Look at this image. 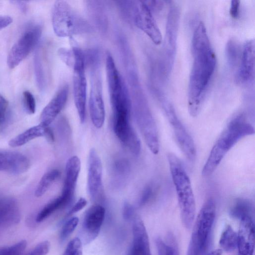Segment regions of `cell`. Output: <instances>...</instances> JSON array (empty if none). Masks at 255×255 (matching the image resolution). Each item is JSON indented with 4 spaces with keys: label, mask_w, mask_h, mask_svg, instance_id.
Instances as JSON below:
<instances>
[{
    "label": "cell",
    "mask_w": 255,
    "mask_h": 255,
    "mask_svg": "<svg viewBox=\"0 0 255 255\" xmlns=\"http://www.w3.org/2000/svg\"><path fill=\"white\" fill-rule=\"evenodd\" d=\"M237 233L238 255H253L255 249V229L252 217H247L240 220Z\"/></svg>",
    "instance_id": "cell-16"
},
{
    "label": "cell",
    "mask_w": 255,
    "mask_h": 255,
    "mask_svg": "<svg viewBox=\"0 0 255 255\" xmlns=\"http://www.w3.org/2000/svg\"><path fill=\"white\" fill-rule=\"evenodd\" d=\"M8 102L0 94V126L4 122L8 110Z\"/></svg>",
    "instance_id": "cell-36"
},
{
    "label": "cell",
    "mask_w": 255,
    "mask_h": 255,
    "mask_svg": "<svg viewBox=\"0 0 255 255\" xmlns=\"http://www.w3.org/2000/svg\"><path fill=\"white\" fill-rule=\"evenodd\" d=\"M105 208L95 205L86 211L82 224V232L85 243L93 241L99 235L105 217Z\"/></svg>",
    "instance_id": "cell-13"
},
{
    "label": "cell",
    "mask_w": 255,
    "mask_h": 255,
    "mask_svg": "<svg viewBox=\"0 0 255 255\" xmlns=\"http://www.w3.org/2000/svg\"><path fill=\"white\" fill-rule=\"evenodd\" d=\"M167 160L176 193L182 223L190 230L195 219L196 204L190 178L180 159L169 153Z\"/></svg>",
    "instance_id": "cell-3"
},
{
    "label": "cell",
    "mask_w": 255,
    "mask_h": 255,
    "mask_svg": "<svg viewBox=\"0 0 255 255\" xmlns=\"http://www.w3.org/2000/svg\"><path fill=\"white\" fill-rule=\"evenodd\" d=\"M74 54L73 92L74 100L80 122L85 121L87 95V80L85 74V55L77 46L72 48Z\"/></svg>",
    "instance_id": "cell-7"
},
{
    "label": "cell",
    "mask_w": 255,
    "mask_h": 255,
    "mask_svg": "<svg viewBox=\"0 0 255 255\" xmlns=\"http://www.w3.org/2000/svg\"><path fill=\"white\" fill-rule=\"evenodd\" d=\"M12 22V18L8 15H0V30L7 27Z\"/></svg>",
    "instance_id": "cell-41"
},
{
    "label": "cell",
    "mask_w": 255,
    "mask_h": 255,
    "mask_svg": "<svg viewBox=\"0 0 255 255\" xmlns=\"http://www.w3.org/2000/svg\"><path fill=\"white\" fill-rule=\"evenodd\" d=\"M153 193V188L148 185L144 189L139 201V205L142 206L145 204L151 198Z\"/></svg>",
    "instance_id": "cell-37"
},
{
    "label": "cell",
    "mask_w": 255,
    "mask_h": 255,
    "mask_svg": "<svg viewBox=\"0 0 255 255\" xmlns=\"http://www.w3.org/2000/svg\"><path fill=\"white\" fill-rule=\"evenodd\" d=\"M33 65L37 86L40 91H43L45 87L46 79L42 58L38 49L34 56Z\"/></svg>",
    "instance_id": "cell-27"
},
{
    "label": "cell",
    "mask_w": 255,
    "mask_h": 255,
    "mask_svg": "<svg viewBox=\"0 0 255 255\" xmlns=\"http://www.w3.org/2000/svg\"><path fill=\"white\" fill-rule=\"evenodd\" d=\"M179 16L178 8L175 6H172L167 17L164 44L166 73L170 72L174 60Z\"/></svg>",
    "instance_id": "cell-12"
},
{
    "label": "cell",
    "mask_w": 255,
    "mask_h": 255,
    "mask_svg": "<svg viewBox=\"0 0 255 255\" xmlns=\"http://www.w3.org/2000/svg\"><path fill=\"white\" fill-rule=\"evenodd\" d=\"M240 47L238 43L234 40H230L227 44L226 53L227 59L231 67L235 66L240 58Z\"/></svg>",
    "instance_id": "cell-28"
},
{
    "label": "cell",
    "mask_w": 255,
    "mask_h": 255,
    "mask_svg": "<svg viewBox=\"0 0 255 255\" xmlns=\"http://www.w3.org/2000/svg\"><path fill=\"white\" fill-rule=\"evenodd\" d=\"M255 129L244 115L234 118L216 141L202 168L203 177L211 176L230 150L243 138L254 134Z\"/></svg>",
    "instance_id": "cell-2"
},
{
    "label": "cell",
    "mask_w": 255,
    "mask_h": 255,
    "mask_svg": "<svg viewBox=\"0 0 255 255\" xmlns=\"http://www.w3.org/2000/svg\"><path fill=\"white\" fill-rule=\"evenodd\" d=\"M132 235L130 250L133 255H151L145 227L142 220L137 215L133 217Z\"/></svg>",
    "instance_id": "cell-19"
},
{
    "label": "cell",
    "mask_w": 255,
    "mask_h": 255,
    "mask_svg": "<svg viewBox=\"0 0 255 255\" xmlns=\"http://www.w3.org/2000/svg\"><path fill=\"white\" fill-rule=\"evenodd\" d=\"M63 255H82L81 239L78 237L72 239L67 245Z\"/></svg>",
    "instance_id": "cell-31"
},
{
    "label": "cell",
    "mask_w": 255,
    "mask_h": 255,
    "mask_svg": "<svg viewBox=\"0 0 255 255\" xmlns=\"http://www.w3.org/2000/svg\"><path fill=\"white\" fill-rule=\"evenodd\" d=\"M255 55V40H248L243 47L239 69V80L243 83H250L254 79Z\"/></svg>",
    "instance_id": "cell-18"
},
{
    "label": "cell",
    "mask_w": 255,
    "mask_h": 255,
    "mask_svg": "<svg viewBox=\"0 0 255 255\" xmlns=\"http://www.w3.org/2000/svg\"><path fill=\"white\" fill-rule=\"evenodd\" d=\"M81 168V161L77 156L67 160L65 167V179L61 194L73 200L77 181Z\"/></svg>",
    "instance_id": "cell-20"
},
{
    "label": "cell",
    "mask_w": 255,
    "mask_h": 255,
    "mask_svg": "<svg viewBox=\"0 0 255 255\" xmlns=\"http://www.w3.org/2000/svg\"><path fill=\"white\" fill-rule=\"evenodd\" d=\"M42 31L40 24L28 28L11 47L7 58L10 69L17 66L29 55L38 42Z\"/></svg>",
    "instance_id": "cell-9"
},
{
    "label": "cell",
    "mask_w": 255,
    "mask_h": 255,
    "mask_svg": "<svg viewBox=\"0 0 255 255\" xmlns=\"http://www.w3.org/2000/svg\"><path fill=\"white\" fill-rule=\"evenodd\" d=\"M69 87L62 86L43 109L40 116V124L49 127L64 107L67 101Z\"/></svg>",
    "instance_id": "cell-17"
},
{
    "label": "cell",
    "mask_w": 255,
    "mask_h": 255,
    "mask_svg": "<svg viewBox=\"0 0 255 255\" xmlns=\"http://www.w3.org/2000/svg\"><path fill=\"white\" fill-rule=\"evenodd\" d=\"M123 216L125 220H129L134 216V209L128 203H125L124 206Z\"/></svg>",
    "instance_id": "cell-40"
},
{
    "label": "cell",
    "mask_w": 255,
    "mask_h": 255,
    "mask_svg": "<svg viewBox=\"0 0 255 255\" xmlns=\"http://www.w3.org/2000/svg\"><path fill=\"white\" fill-rule=\"evenodd\" d=\"M60 175V172L57 169H52L46 172L37 185L35 195L39 197L44 195Z\"/></svg>",
    "instance_id": "cell-26"
},
{
    "label": "cell",
    "mask_w": 255,
    "mask_h": 255,
    "mask_svg": "<svg viewBox=\"0 0 255 255\" xmlns=\"http://www.w3.org/2000/svg\"><path fill=\"white\" fill-rule=\"evenodd\" d=\"M128 255H133V254H132V252L131 251L130 249L129 251L128 252Z\"/></svg>",
    "instance_id": "cell-44"
},
{
    "label": "cell",
    "mask_w": 255,
    "mask_h": 255,
    "mask_svg": "<svg viewBox=\"0 0 255 255\" xmlns=\"http://www.w3.org/2000/svg\"><path fill=\"white\" fill-rule=\"evenodd\" d=\"M15 5L23 12H25L27 9L26 3L22 1H12Z\"/></svg>",
    "instance_id": "cell-42"
},
{
    "label": "cell",
    "mask_w": 255,
    "mask_h": 255,
    "mask_svg": "<svg viewBox=\"0 0 255 255\" xmlns=\"http://www.w3.org/2000/svg\"><path fill=\"white\" fill-rule=\"evenodd\" d=\"M102 181V164L94 148L90 150L88 158L87 187L88 192L95 199L100 191Z\"/></svg>",
    "instance_id": "cell-15"
},
{
    "label": "cell",
    "mask_w": 255,
    "mask_h": 255,
    "mask_svg": "<svg viewBox=\"0 0 255 255\" xmlns=\"http://www.w3.org/2000/svg\"><path fill=\"white\" fill-rule=\"evenodd\" d=\"M50 243L44 241L37 244L34 248L23 255H46L50 249Z\"/></svg>",
    "instance_id": "cell-33"
},
{
    "label": "cell",
    "mask_w": 255,
    "mask_h": 255,
    "mask_svg": "<svg viewBox=\"0 0 255 255\" xmlns=\"http://www.w3.org/2000/svg\"><path fill=\"white\" fill-rule=\"evenodd\" d=\"M163 108L178 146L188 160L194 161L196 149L192 137L177 117L172 106L168 102H163Z\"/></svg>",
    "instance_id": "cell-10"
},
{
    "label": "cell",
    "mask_w": 255,
    "mask_h": 255,
    "mask_svg": "<svg viewBox=\"0 0 255 255\" xmlns=\"http://www.w3.org/2000/svg\"><path fill=\"white\" fill-rule=\"evenodd\" d=\"M222 249H216L212 251L209 253L207 255H222Z\"/></svg>",
    "instance_id": "cell-43"
},
{
    "label": "cell",
    "mask_w": 255,
    "mask_h": 255,
    "mask_svg": "<svg viewBox=\"0 0 255 255\" xmlns=\"http://www.w3.org/2000/svg\"><path fill=\"white\" fill-rule=\"evenodd\" d=\"M19 220V210L15 201L8 198L0 199V226L12 225Z\"/></svg>",
    "instance_id": "cell-21"
},
{
    "label": "cell",
    "mask_w": 255,
    "mask_h": 255,
    "mask_svg": "<svg viewBox=\"0 0 255 255\" xmlns=\"http://www.w3.org/2000/svg\"><path fill=\"white\" fill-rule=\"evenodd\" d=\"M48 127H45L40 123L37 126L26 129L11 139L9 142V145L13 147H18L26 144L35 138L42 136H45Z\"/></svg>",
    "instance_id": "cell-22"
},
{
    "label": "cell",
    "mask_w": 255,
    "mask_h": 255,
    "mask_svg": "<svg viewBox=\"0 0 255 255\" xmlns=\"http://www.w3.org/2000/svg\"><path fill=\"white\" fill-rule=\"evenodd\" d=\"M159 255H178V250L173 245H165L160 241L157 242Z\"/></svg>",
    "instance_id": "cell-35"
},
{
    "label": "cell",
    "mask_w": 255,
    "mask_h": 255,
    "mask_svg": "<svg viewBox=\"0 0 255 255\" xmlns=\"http://www.w3.org/2000/svg\"><path fill=\"white\" fill-rule=\"evenodd\" d=\"M71 201L61 194L47 203L38 213L36 221L41 222L57 210L68 206Z\"/></svg>",
    "instance_id": "cell-23"
},
{
    "label": "cell",
    "mask_w": 255,
    "mask_h": 255,
    "mask_svg": "<svg viewBox=\"0 0 255 255\" xmlns=\"http://www.w3.org/2000/svg\"><path fill=\"white\" fill-rule=\"evenodd\" d=\"M23 101L27 112L30 114H34L36 110V102L33 95L29 91L23 92Z\"/></svg>",
    "instance_id": "cell-32"
},
{
    "label": "cell",
    "mask_w": 255,
    "mask_h": 255,
    "mask_svg": "<svg viewBox=\"0 0 255 255\" xmlns=\"http://www.w3.org/2000/svg\"><path fill=\"white\" fill-rule=\"evenodd\" d=\"M237 233L231 226H227L221 236L219 244L222 249L231 252L235 250L237 247Z\"/></svg>",
    "instance_id": "cell-25"
},
{
    "label": "cell",
    "mask_w": 255,
    "mask_h": 255,
    "mask_svg": "<svg viewBox=\"0 0 255 255\" xmlns=\"http://www.w3.org/2000/svg\"><path fill=\"white\" fill-rule=\"evenodd\" d=\"M131 2V13L135 25L155 44H160L162 40V34L150 8L145 1H132Z\"/></svg>",
    "instance_id": "cell-11"
},
{
    "label": "cell",
    "mask_w": 255,
    "mask_h": 255,
    "mask_svg": "<svg viewBox=\"0 0 255 255\" xmlns=\"http://www.w3.org/2000/svg\"><path fill=\"white\" fill-rule=\"evenodd\" d=\"M216 214L213 199L203 205L193 225L188 248V255H202L207 249Z\"/></svg>",
    "instance_id": "cell-5"
},
{
    "label": "cell",
    "mask_w": 255,
    "mask_h": 255,
    "mask_svg": "<svg viewBox=\"0 0 255 255\" xmlns=\"http://www.w3.org/2000/svg\"><path fill=\"white\" fill-rule=\"evenodd\" d=\"M58 54L60 59L65 64L72 68L74 63V54L72 49L61 48L58 50Z\"/></svg>",
    "instance_id": "cell-34"
},
{
    "label": "cell",
    "mask_w": 255,
    "mask_h": 255,
    "mask_svg": "<svg viewBox=\"0 0 255 255\" xmlns=\"http://www.w3.org/2000/svg\"><path fill=\"white\" fill-rule=\"evenodd\" d=\"M89 61H90L91 66V87L89 101L90 114L93 124L96 128H100L105 122V109L99 58L97 57H91Z\"/></svg>",
    "instance_id": "cell-8"
},
{
    "label": "cell",
    "mask_w": 255,
    "mask_h": 255,
    "mask_svg": "<svg viewBox=\"0 0 255 255\" xmlns=\"http://www.w3.org/2000/svg\"><path fill=\"white\" fill-rule=\"evenodd\" d=\"M253 207L248 200L239 198L236 200L230 210L231 215L240 220L245 217H252Z\"/></svg>",
    "instance_id": "cell-24"
},
{
    "label": "cell",
    "mask_w": 255,
    "mask_h": 255,
    "mask_svg": "<svg viewBox=\"0 0 255 255\" xmlns=\"http://www.w3.org/2000/svg\"><path fill=\"white\" fill-rule=\"evenodd\" d=\"M29 166L30 161L24 155L0 149V171L19 174L25 172Z\"/></svg>",
    "instance_id": "cell-14"
},
{
    "label": "cell",
    "mask_w": 255,
    "mask_h": 255,
    "mask_svg": "<svg viewBox=\"0 0 255 255\" xmlns=\"http://www.w3.org/2000/svg\"><path fill=\"white\" fill-rule=\"evenodd\" d=\"M133 106L136 121L145 142L151 152L157 154L159 150L158 131L148 105L140 96L135 99Z\"/></svg>",
    "instance_id": "cell-6"
},
{
    "label": "cell",
    "mask_w": 255,
    "mask_h": 255,
    "mask_svg": "<svg viewBox=\"0 0 255 255\" xmlns=\"http://www.w3.org/2000/svg\"><path fill=\"white\" fill-rule=\"evenodd\" d=\"M79 223V219L73 217L68 219L63 225L60 231V238L62 241L66 239L74 232Z\"/></svg>",
    "instance_id": "cell-30"
},
{
    "label": "cell",
    "mask_w": 255,
    "mask_h": 255,
    "mask_svg": "<svg viewBox=\"0 0 255 255\" xmlns=\"http://www.w3.org/2000/svg\"><path fill=\"white\" fill-rule=\"evenodd\" d=\"M87 203V201L85 198H80L69 211L68 215L70 216L79 212L85 207Z\"/></svg>",
    "instance_id": "cell-39"
},
{
    "label": "cell",
    "mask_w": 255,
    "mask_h": 255,
    "mask_svg": "<svg viewBox=\"0 0 255 255\" xmlns=\"http://www.w3.org/2000/svg\"><path fill=\"white\" fill-rule=\"evenodd\" d=\"M240 1L237 0H233L231 1L230 6V15L234 18L237 19L239 17L240 14Z\"/></svg>",
    "instance_id": "cell-38"
},
{
    "label": "cell",
    "mask_w": 255,
    "mask_h": 255,
    "mask_svg": "<svg viewBox=\"0 0 255 255\" xmlns=\"http://www.w3.org/2000/svg\"><path fill=\"white\" fill-rule=\"evenodd\" d=\"M52 24L55 34L60 37H69L90 30L87 21L67 1L57 0L53 5Z\"/></svg>",
    "instance_id": "cell-4"
},
{
    "label": "cell",
    "mask_w": 255,
    "mask_h": 255,
    "mask_svg": "<svg viewBox=\"0 0 255 255\" xmlns=\"http://www.w3.org/2000/svg\"><path fill=\"white\" fill-rule=\"evenodd\" d=\"M26 245V241L22 240L11 246L0 247V255H23Z\"/></svg>",
    "instance_id": "cell-29"
},
{
    "label": "cell",
    "mask_w": 255,
    "mask_h": 255,
    "mask_svg": "<svg viewBox=\"0 0 255 255\" xmlns=\"http://www.w3.org/2000/svg\"><path fill=\"white\" fill-rule=\"evenodd\" d=\"M193 64L188 85V111L196 117L202 106L203 98L214 74L216 58L204 23L197 25L192 39Z\"/></svg>",
    "instance_id": "cell-1"
}]
</instances>
